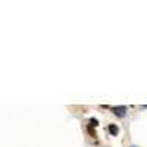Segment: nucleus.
Masks as SVG:
<instances>
[{
	"label": "nucleus",
	"mask_w": 147,
	"mask_h": 147,
	"mask_svg": "<svg viewBox=\"0 0 147 147\" xmlns=\"http://www.w3.org/2000/svg\"><path fill=\"white\" fill-rule=\"evenodd\" d=\"M112 112L119 116V118H124L127 115V106H116V107H112Z\"/></svg>",
	"instance_id": "nucleus-1"
},
{
	"label": "nucleus",
	"mask_w": 147,
	"mask_h": 147,
	"mask_svg": "<svg viewBox=\"0 0 147 147\" xmlns=\"http://www.w3.org/2000/svg\"><path fill=\"white\" fill-rule=\"evenodd\" d=\"M107 129H109V132H110V136H118V134H119V128H118L115 124H110V125L107 127Z\"/></svg>",
	"instance_id": "nucleus-2"
},
{
	"label": "nucleus",
	"mask_w": 147,
	"mask_h": 147,
	"mask_svg": "<svg viewBox=\"0 0 147 147\" xmlns=\"http://www.w3.org/2000/svg\"><path fill=\"white\" fill-rule=\"evenodd\" d=\"M99 125V121H97L96 118H91L90 119V127H97Z\"/></svg>",
	"instance_id": "nucleus-3"
},
{
	"label": "nucleus",
	"mask_w": 147,
	"mask_h": 147,
	"mask_svg": "<svg viewBox=\"0 0 147 147\" xmlns=\"http://www.w3.org/2000/svg\"><path fill=\"white\" fill-rule=\"evenodd\" d=\"M88 132H90V134H91V136H93V137H94V136H96V132H94V131H93V129H91V127H90V128H88Z\"/></svg>",
	"instance_id": "nucleus-4"
}]
</instances>
